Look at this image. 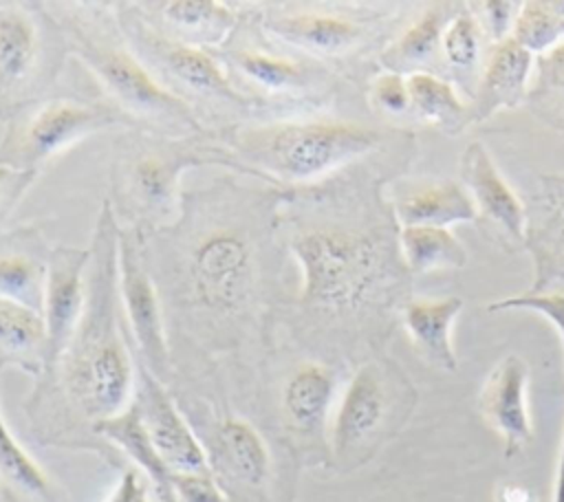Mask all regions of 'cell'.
Here are the masks:
<instances>
[{
	"label": "cell",
	"mask_w": 564,
	"mask_h": 502,
	"mask_svg": "<svg viewBox=\"0 0 564 502\" xmlns=\"http://www.w3.org/2000/svg\"><path fill=\"white\" fill-rule=\"evenodd\" d=\"M106 502H156L152 495V489H148V482L141 478L137 469H128L121 473L119 482L106 498Z\"/></svg>",
	"instance_id": "obj_40"
},
{
	"label": "cell",
	"mask_w": 564,
	"mask_h": 502,
	"mask_svg": "<svg viewBox=\"0 0 564 502\" xmlns=\"http://www.w3.org/2000/svg\"><path fill=\"white\" fill-rule=\"evenodd\" d=\"M386 137L341 119H289L236 134V150L269 181L311 183L375 152Z\"/></svg>",
	"instance_id": "obj_3"
},
{
	"label": "cell",
	"mask_w": 564,
	"mask_h": 502,
	"mask_svg": "<svg viewBox=\"0 0 564 502\" xmlns=\"http://www.w3.org/2000/svg\"><path fill=\"white\" fill-rule=\"evenodd\" d=\"M264 29L295 48L322 57H339L368 40V22L348 13L300 11L267 20Z\"/></svg>",
	"instance_id": "obj_18"
},
{
	"label": "cell",
	"mask_w": 564,
	"mask_h": 502,
	"mask_svg": "<svg viewBox=\"0 0 564 502\" xmlns=\"http://www.w3.org/2000/svg\"><path fill=\"white\" fill-rule=\"evenodd\" d=\"M368 97H370V103L383 114L401 117L412 110L405 75H399V73L381 70L379 75H375L368 88Z\"/></svg>",
	"instance_id": "obj_37"
},
{
	"label": "cell",
	"mask_w": 564,
	"mask_h": 502,
	"mask_svg": "<svg viewBox=\"0 0 564 502\" xmlns=\"http://www.w3.org/2000/svg\"><path fill=\"white\" fill-rule=\"evenodd\" d=\"M189 297L209 313H238L256 288V247L245 229L212 225L189 244L185 255Z\"/></svg>",
	"instance_id": "obj_5"
},
{
	"label": "cell",
	"mask_w": 564,
	"mask_h": 502,
	"mask_svg": "<svg viewBox=\"0 0 564 502\" xmlns=\"http://www.w3.org/2000/svg\"><path fill=\"white\" fill-rule=\"evenodd\" d=\"M399 253L410 275L467 264V249L447 227H399Z\"/></svg>",
	"instance_id": "obj_27"
},
{
	"label": "cell",
	"mask_w": 564,
	"mask_h": 502,
	"mask_svg": "<svg viewBox=\"0 0 564 502\" xmlns=\"http://www.w3.org/2000/svg\"><path fill=\"white\" fill-rule=\"evenodd\" d=\"M482 33L485 31L471 7L460 4V9L452 15L441 37L443 64H447L456 73H471L480 57Z\"/></svg>",
	"instance_id": "obj_33"
},
{
	"label": "cell",
	"mask_w": 564,
	"mask_h": 502,
	"mask_svg": "<svg viewBox=\"0 0 564 502\" xmlns=\"http://www.w3.org/2000/svg\"><path fill=\"white\" fill-rule=\"evenodd\" d=\"M337 401V374L319 361H304L293 368L282 385V416L286 425L308 438L326 436Z\"/></svg>",
	"instance_id": "obj_19"
},
{
	"label": "cell",
	"mask_w": 564,
	"mask_h": 502,
	"mask_svg": "<svg viewBox=\"0 0 564 502\" xmlns=\"http://www.w3.org/2000/svg\"><path fill=\"white\" fill-rule=\"evenodd\" d=\"M93 429L101 438H106L110 445H115L126 458L132 460L137 471L143 473V478L150 482L152 495L156 502H170L172 478L176 471L167 467V462L161 458V454L152 445L134 401L119 414L95 423Z\"/></svg>",
	"instance_id": "obj_23"
},
{
	"label": "cell",
	"mask_w": 564,
	"mask_h": 502,
	"mask_svg": "<svg viewBox=\"0 0 564 502\" xmlns=\"http://www.w3.org/2000/svg\"><path fill=\"white\" fill-rule=\"evenodd\" d=\"M533 66L535 55L513 35L494 42L469 103V126L482 123L498 110L516 108L524 101L531 88Z\"/></svg>",
	"instance_id": "obj_17"
},
{
	"label": "cell",
	"mask_w": 564,
	"mask_h": 502,
	"mask_svg": "<svg viewBox=\"0 0 564 502\" xmlns=\"http://www.w3.org/2000/svg\"><path fill=\"white\" fill-rule=\"evenodd\" d=\"M553 502H564V443L557 460V471H555V487H553Z\"/></svg>",
	"instance_id": "obj_41"
},
{
	"label": "cell",
	"mask_w": 564,
	"mask_h": 502,
	"mask_svg": "<svg viewBox=\"0 0 564 502\" xmlns=\"http://www.w3.org/2000/svg\"><path fill=\"white\" fill-rule=\"evenodd\" d=\"M170 502H234V498L212 471H176Z\"/></svg>",
	"instance_id": "obj_36"
},
{
	"label": "cell",
	"mask_w": 564,
	"mask_h": 502,
	"mask_svg": "<svg viewBox=\"0 0 564 502\" xmlns=\"http://www.w3.org/2000/svg\"><path fill=\"white\" fill-rule=\"evenodd\" d=\"M37 170H20L13 165L0 163V214L11 209L22 194L33 185Z\"/></svg>",
	"instance_id": "obj_39"
},
{
	"label": "cell",
	"mask_w": 564,
	"mask_h": 502,
	"mask_svg": "<svg viewBox=\"0 0 564 502\" xmlns=\"http://www.w3.org/2000/svg\"><path fill=\"white\" fill-rule=\"evenodd\" d=\"M143 44L150 48L159 66L185 88L212 99L247 106L240 90L231 84L227 73L220 68V64L203 46H194L176 37H159L150 33L143 35Z\"/></svg>",
	"instance_id": "obj_21"
},
{
	"label": "cell",
	"mask_w": 564,
	"mask_h": 502,
	"mask_svg": "<svg viewBox=\"0 0 564 502\" xmlns=\"http://www.w3.org/2000/svg\"><path fill=\"white\" fill-rule=\"evenodd\" d=\"M527 388L529 365L518 354H507L489 370L478 392V412L502 438L505 458L524 451L533 438Z\"/></svg>",
	"instance_id": "obj_13"
},
{
	"label": "cell",
	"mask_w": 564,
	"mask_h": 502,
	"mask_svg": "<svg viewBox=\"0 0 564 502\" xmlns=\"http://www.w3.org/2000/svg\"><path fill=\"white\" fill-rule=\"evenodd\" d=\"M416 390L390 359L361 363L335 401L328 425V449L341 469L364 465L390 440L412 414Z\"/></svg>",
	"instance_id": "obj_4"
},
{
	"label": "cell",
	"mask_w": 564,
	"mask_h": 502,
	"mask_svg": "<svg viewBox=\"0 0 564 502\" xmlns=\"http://www.w3.org/2000/svg\"><path fill=\"white\" fill-rule=\"evenodd\" d=\"M46 359V328L42 310L0 295V365H18L42 374Z\"/></svg>",
	"instance_id": "obj_24"
},
{
	"label": "cell",
	"mask_w": 564,
	"mask_h": 502,
	"mask_svg": "<svg viewBox=\"0 0 564 502\" xmlns=\"http://www.w3.org/2000/svg\"><path fill=\"white\" fill-rule=\"evenodd\" d=\"M388 205L397 227H452L476 222V207L460 181L414 178L392 187Z\"/></svg>",
	"instance_id": "obj_16"
},
{
	"label": "cell",
	"mask_w": 564,
	"mask_h": 502,
	"mask_svg": "<svg viewBox=\"0 0 564 502\" xmlns=\"http://www.w3.org/2000/svg\"><path fill=\"white\" fill-rule=\"evenodd\" d=\"M70 48L108 90V95L128 112L143 119L183 126L194 132L200 130L189 106L172 90L161 86V81H156L154 75L128 48L110 40L93 37L79 26H73L70 31Z\"/></svg>",
	"instance_id": "obj_6"
},
{
	"label": "cell",
	"mask_w": 564,
	"mask_h": 502,
	"mask_svg": "<svg viewBox=\"0 0 564 502\" xmlns=\"http://www.w3.org/2000/svg\"><path fill=\"white\" fill-rule=\"evenodd\" d=\"M410 90V112L443 132H458L469 126V103L460 99L454 84L436 73L405 75Z\"/></svg>",
	"instance_id": "obj_28"
},
{
	"label": "cell",
	"mask_w": 564,
	"mask_h": 502,
	"mask_svg": "<svg viewBox=\"0 0 564 502\" xmlns=\"http://www.w3.org/2000/svg\"><path fill=\"white\" fill-rule=\"evenodd\" d=\"M2 370V365H0ZM0 478L15 491L40 500L57 502V489L48 473L37 465V460L20 445L11 427L7 425L0 407Z\"/></svg>",
	"instance_id": "obj_29"
},
{
	"label": "cell",
	"mask_w": 564,
	"mask_h": 502,
	"mask_svg": "<svg viewBox=\"0 0 564 502\" xmlns=\"http://www.w3.org/2000/svg\"><path fill=\"white\" fill-rule=\"evenodd\" d=\"M460 183L465 185L478 220H482L494 238L509 251L524 249L527 242V205L500 174L491 152L471 141L460 156Z\"/></svg>",
	"instance_id": "obj_12"
},
{
	"label": "cell",
	"mask_w": 564,
	"mask_h": 502,
	"mask_svg": "<svg viewBox=\"0 0 564 502\" xmlns=\"http://www.w3.org/2000/svg\"><path fill=\"white\" fill-rule=\"evenodd\" d=\"M207 458L209 469L225 482L247 493H258L271 476V454L262 434L242 416H225L212 432Z\"/></svg>",
	"instance_id": "obj_14"
},
{
	"label": "cell",
	"mask_w": 564,
	"mask_h": 502,
	"mask_svg": "<svg viewBox=\"0 0 564 502\" xmlns=\"http://www.w3.org/2000/svg\"><path fill=\"white\" fill-rule=\"evenodd\" d=\"M159 18L176 33V40L200 46L223 44L238 24V13L216 0H165L154 2Z\"/></svg>",
	"instance_id": "obj_25"
},
{
	"label": "cell",
	"mask_w": 564,
	"mask_h": 502,
	"mask_svg": "<svg viewBox=\"0 0 564 502\" xmlns=\"http://www.w3.org/2000/svg\"><path fill=\"white\" fill-rule=\"evenodd\" d=\"M286 247L300 269V302L326 313L390 308L408 286L392 211L377 220L317 218L291 229Z\"/></svg>",
	"instance_id": "obj_1"
},
{
	"label": "cell",
	"mask_w": 564,
	"mask_h": 502,
	"mask_svg": "<svg viewBox=\"0 0 564 502\" xmlns=\"http://www.w3.org/2000/svg\"><path fill=\"white\" fill-rule=\"evenodd\" d=\"M203 165L253 172L242 161L214 148L200 150L178 143H150L141 145L130 159L123 161V189L143 211L167 216L174 207H178L183 172Z\"/></svg>",
	"instance_id": "obj_9"
},
{
	"label": "cell",
	"mask_w": 564,
	"mask_h": 502,
	"mask_svg": "<svg viewBox=\"0 0 564 502\" xmlns=\"http://www.w3.org/2000/svg\"><path fill=\"white\" fill-rule=\"evenodd\" d=\"M40 59V26L24 7L0 4V88L24 84Z\"/></svg>",
	"instance_id": "obj_26"
},
{
	"label": "cell",
	"mask_w": 564,
	"mask_h": 502,
	"mask_svg": "<svg viewBox=\"0 0 564 502\" xmlns=\"http://www.w3.org/2000/svg\"><path fill=\"white\" fill-rule=\"evenodd\" d=\"M535 264L529 291H553L564 282V176H540L527 207V242Z\"/></svg>",
	"instance_id": "obj_15"
},
{
	"label": "cell",
	"mask_w": 564,
	"mask_h": 502,
	"mask_svg": "<svg viewBox=\"0 0 564 502\" xmlns=\"http://www.w3.org/2000/svg\"><path fill=\"white\" fill-rule=\"evenodd\" d=\"M117 238L115 211L104 203L90 247L86 308L55 368L68 401L93 425L126 410L137 385V365L117 321Z\"/></svg>",
	"instance_id": "obj_2"
},
{
	"label": "cell",
	"mask_w": 564,
	"mask_h": 502,
	"mask_svg": "<svg viewBox=\"0 0 564 502\" xmlns=\"http://www.w3.org/2000/svg\"><path fill=\"white\" fill-rule=\"evenodd\" d=\"M112 121V112L104 106L73 97L51 99L33 110L24 126L0 148V163L37 170L42 161L108 128Z\"/></svg>",
	"instance_id": "obj_7"
},
{
	"label": "cell",
	"mask_w": 564,
	"mask_h": 502,
	"mask_svg": "<svg viewBox=\"0 0 564 502\" xmlns=\"http://www.w3.org/2000/svg\"><path fill=\"white\" fill-rule=\"evenodd\" d=\"M90 249L55 247L46 258L42 317L46 328L44 374L55 372L86 308Z\"/></svg>",
	"instance_id": "obj_10"
},
{
	"label": "cell",
	"mask_w": 564,
	"mask_h": 502,
	"mask_svg": "<svg viewBox=\"0 0 564 502\" xmlns=\"http://www.w3.org/2000/svg\"><path fill=\"white\" fill-rule=\"evenodd\" d=\"M117 295L141 363L163 381L170 368V348L159 293L145 269L139 233L121 227L117 238Z\"/></svg>",
	"instance_id": "obj_8"
},
{
	"label": "cell",
	"mask_w": 564,
	"mask_h": 502,
	"mask_svg": "<svg viewBox=\"0 0 564 502\" xmlns=\"http://www.w3.org/2000/svg\"><path fill=\"white\" fill-rule=\"evenodd\" d=\"M229 59L238 68V73H242L245 79L273 95L302 90L311 79L308 70L302 64L264 51L242 48L229 53Z\"/></svg>",
	"instance_id": "obj_30"
},
{
	"label": "cell",
	"mask_w": 564,
	"mask_h": 502,
	"mask_svg": "<svg viewBox=\"0 0 564 502\" xmlns=\"http://www.w3.org/2000/svg\"><path fill=\"white\" fill-rule=\"evenodd\" d=\"M511 35L533 55H540L564 40V0L520 2Z\"/></svg>",
	"instance_id": "obj_31"
},
{
	"label": "cell",
	"mask_w": 564,
	"mask_h": 502,
	"mask_svg": "<svg viewBox=\"0 0 564 502\" xmlns=\"http://www.w3.org/2000/svg\"><path fill=\"white\" fill-rule=\"evenodd\" d=\"M487 310L491 313H502V310H533L542 317H546L562 343H564V291L553 288V291H524L518 295H509L496 302L487 304Z\"/></svg>",
	"instance_id": "obj_35"
},
{
	"label": "cell",
	"mask_w": 564,
	"mask_h": 502,
	"mask_svg": "<svg viewBox=\"0 0 564 502\" xmlns=\"http://www.w3.org/2000/svg\"><path fill=\"white\" fill-rule=\"evenodd\" d=\"M463 2H432L414 18L399 35H394L379 53V64L383 70L410 75V73H436L443 62L441 37L460 9Z\"/></svg>",
	"instance_id": "obj_20"
},
{
	"label": "cell",
	"mask_w": 564,
	"mask_h": 502,
	"mask_svg": "<svg viewBox=\"0 0 564 502\" xmlns=\"http://www.w3.org/2000/svg\"><path fill=\"white\" fill-rule=\"evenodd\" d=\"M463 310V299L447 297H412L401 306V319L416 354L434 368L454 372L458 368L452 348V324Z\"/></svg>",
	"instance_id": "obj_22"
},
{
	"label": "cell",
	"mask_w": 564,
	"mask_h": 502,
	"mask_svg": "<svg viewBox=\"0 0 564 502\" xmlns=\"http://www.w3.org/2000/svg\"><path fill=\"white\" fill-rule=\"evenodd\" d=\"M46 277V260L22 251L0 253V295L24 302L33 308H42Z\"/></svg>",
	"instance_id": "obj_32"
},
{
	"label": "cell",
	"mask_w": 564,
	"mask_h": 502,
	"mask_svg": "<svg viewBox=\"0 0 564 502\" xmlns=\"http://www.w3.org/2000/svg\"><path fill=\"white\" fill-rule=\"evenodd\" d=\"M143 427L172 471H212L207 449L165 390L143 363L137 365V385L132 396Z\"/></svg>",
	"instance_id": "obj_11"
},
{
	"label": "cell",
	"mask_w": 564,
	"mask_h": 502,
	"mask_svg": "<svg viewBox=\"0 0 564 502\" xmlns=\"http://www.w3.org/2000/svg\"><path fill=\"white\" fill-rule=\"evenodd\" d=\"M529 101H564V40L549 51L535 55Z\"/></svg>",
	"instance_id": "obj_34"
},
{
	"label": "cell",
	"mask_w": 564,
	"mask_h": 502,
	"mask_svg": "<svg viewBox=\"0 0 564 502\" xmlns=\"http://www.w3.org/2000/svg\"><path fill=\"white\" fill-rule=\"evenodd\" d=\"M469 7L476 13L482 31L489 33L494 42H500L511 35L513 22L520 11V2H509V0H487Z\"/></svg>",
	"instance_id": "obj_38"
}]
</instances>
